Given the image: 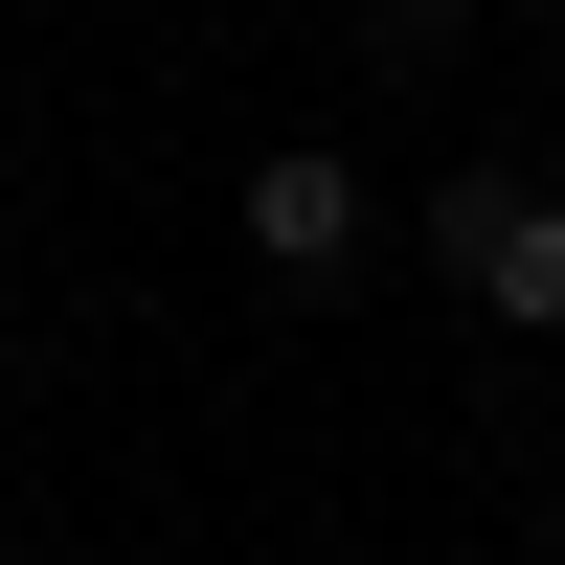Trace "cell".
Here are the masks:
<instances>
[{"label": "cell", "mask_w": 565, "mask_h": 565, "mask_svg": "<svg viewBox=\"0 0 565 565\" xmlns=\"http://www.w3.org/2000/svg\"><path fill=\"white\" fill-rule=\"evenodd\" d=\"M430 271L498 317V340H565V204H543V181L452 159V181H430Z\"/></svg>", "instance_id": "1"}, {"label": "cell", "mask_w": 565, "mask_h": 565, "mask_svg": "<svg viewBox=\"0 0 565 565\" xmlns=\"http://www.w3.org/2000/svg\"><path fill=\"white\" fill-rule=\"evenodd\" d=\"M226 226H249V271H271V295H340V271H362V159H340V136H271Z\"/></svg>", "instance_id": "2"}]
</instances>
